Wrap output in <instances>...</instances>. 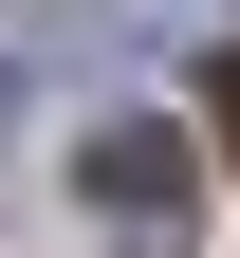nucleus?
<instances>
[{"label":"nucleus","mask_w":240,"mask_h":258,"mask_svg":"<svg viewBox=\"0 0 240 258\" xmlns=\"http://www.w3.org/2000/svg\"><path fill=\"white\" fill-rule=\"evenodd\" d=\"M92 221H111V240L129 258H185L203 240V148H185V129H92Z\"/></svg>","instance_id":"nucleus-1"},{"label":"nucleus","mask_w":240,"mask_h":258,"mask_svg":"<svg viewBox=\"0 0 240 258\" xmlns=\"http://www.w3.org/2000/svg\"><path fill=\"white\" fill-rule=\"evenodd\" d=\"M222 129H240V55H222Z\"/></svg>","instance_id":"nucleus-2"}]
</instances>
